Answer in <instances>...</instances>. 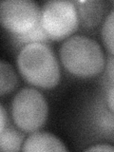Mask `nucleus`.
Returning a JSON list of instances; mask_svg holds the SVG:
<instances>
[{
	"mask_svg": "<svg viewBox=\"0 0 114 152\" xmlns=\"http://www.w3.org/2000/svg\"><path fill=\"white\" fill-rule=\"evenodd\" d=\"M19 72L28 83L41 88H52L60 80V69L48 44L32 43L21 48L17 55Z\"/></svg>",
	"mask_w": 114,
	"mask_h": 152,
	"instance_id": "1",
	"label": "nucleus"
},
{
	"mask_svg": "<svg viewBox=\"0 0 114 152\" xmlns=\"http://www.w3.org/2000/svg\"><path fill=\"white\" fill-rule=\"evenodd\" d=\"M59 55L64 68L82 78L99 74L106 64L101 46L84 35H73L66 39L59 50Z\"/></svg>",
	"mask_w": 114,
	"mask_h": 152,
	"instance_id": "2",
	"label": "nucleus"
},
{
	"mask_svg": "<svg viewBox=\"0 0 114 152\" xmlns=\"http://www.w3.org/2000/svg\"><path fill=\"white\" fill-rule=\"evenodd\" d=\"M48 111L45 97L35 88H22L12 102L13 122L24 132L32 133L42 127L47 121Z\"/></svg>",
	"mask_w": 114,
	"mask_h": 152,
	"instance_id": "3",
	"label": "nucleus"
},
{
	"mask_svg": "<svg viewBox=\"0 0 114 152\" xmlns=\"http://www.w3.org/2000/svg\"><path fill=\"white\" fill-rule=\"evenodd\" d=\"M40 22L50 40H62L70 36L80 24L74 2L54 0L43 5Z\"/></svg>",
	"mask_w": 114,
	"mask_h": 152,
	"instance_id": "4",
	"label": "nucleus"
},
{
	"mask_svg": "<svg viewBox=\"0 0 114 152\" xmlns=\"http://www.w3.org/2000/svg\"><path fill=\"white\" fill-rule=\"evenodd\" d=\"M41 10L31 0H6L0 4L2 26L12 34H24L40 22Z\"/></svg>",
	"mask_w": 114,
	"mask_h": 152,
	"instance_id": "5",
	"label": "nucleus"
},
{
	"mask_svg": "<svg viewBox=\"0 0 114 152\" xmlns=\"http://www.w3.org/2000/svg\"><path fill=\"white\" fill-rule=\"evenodd\" d=\"M25 152L33 151H66V147L58 138L49 132H32L22 146Z\"/></svg>",
	"mask_w": 114,
	"mask_h": 152,
	"instance_id": "6",
	"label": "nucleus"
},
{
	"mask_svg": "<svg viewBox=\"0 0 114 152\" xmlns=\"http://www.w3.org/2000/svg\"><path fill=\"white\" fill-rule=\"evenodd\" d=\"M79 22L85 28H94L102 21L106 12V3L104 1H76Z\"/></svg>",
	"mask_w": 114,
	"mask_h": 152,
	"instance_id": "7",
	"label": "nucleus"
},
{
	"mask_svg": "<svg viewBox=\"0 0 114 152\" xmlns=\"http://www.w3.org/2000/svg\"><path fill=\"white\" fill-rule=\"evenodd\" d=\"M24 135L12 126H7L0 130V149L1 151L22 150Z\"/></svg>",
	"mask_w": 114,
	"mask_h": 152,
	"instance_id": "8",
	"label": "nucleus"
},
{
	"mask_svg": "<svg viewBox=\"0 0 114 152\" xmlns=\"http://www.w3.org/2000/svg\"><path fill=\"white\" fill-rule=\"evenodd\" d=\"M17 75L13 68L7 62H0V95L4 96L16 88Z\"/></svg>",
	"mask_w": 114,
	"mask_h": 152,
	"instance_id": "9",
	"label": "nucleus"
},
{
	"mask_svg": "<svg viewBox=\"0 0 114 152\" xmlns=\"http://www.w3.org/2000/svg\"><path fill=\"white\" fill-rule=\"evenodd\" d=\"M12 40L14 44L17 46H26L32 43H44V44H49L50 42V37L47 35L44 28H42L41 22L38 23V25L31 30L24 34H12Z\"/></svg>",
	"mask_w": 114,
	"mask_h": 152,
	"instance_id": "10",
	"label": "nucleus"
},
{
	"mask_svg": "<svg viewBox=\"0 0 114 152\" xmlns=\"http://www.w3.org/2000/svg\"><path fill=\"white\" fill-rule=\"evenodd\" d=\"M102 40L106 49L114 55V9L107 13L104 18L101 30Z\"/></svg>",
	"mask_w": 114,
	"mask_h": 152,
	"instance_id": "11",
	"label": "nucleus"
},
{
	"mask_svg": "<svg viewBox=\"0 0 114 152\" xmlns=\"http://www.w3.org/2000/svg\"><path fill=\"white\" fill-rule=\"evenodd\" d=\"M95 123L96 126L103 132L109 134L114 133V112L110 109L103 108L101 111L95 117Z\"/></svg>",
	"mask_w": 114,
	"mask_h": 152,
	"instance_id": "12",
	"label": "nucleus"
},
{
	"mask_svg": "<svg viewBox=\"0 0 114 152\" xmlns=\"http://www.w3.org/2000/svg\"><path fill=\"white\" fill-rule=\"evenodd\" d=\"M104 78L106 80V85H107V89L114 86V55L110 54L107 56V65L104 69Z\"/></svg>",
	"mask_w": 114,
	"mask_h": 152,
	"instance_id": "13",
	"label": "nucleus"
},
{
	"mask_svg": "<svg viewBox=\"0 0 114 152\" xmlns=\"http://www.w3.org/2000/svg\"><path fill=\"white\" fill-rule=\"evenodd\" d=\"M86 151H114V146L111 145H106V144L95 145L87 148Z\"/></svg>",
	"mask_w": 114,
	"mask_h": 152,
	"instance_id": "14",
	"label": "nucleus"
},
{
	"mask_svg": "<svg viewBox=\"0 0 114 152\" xmlns=\"http://www.w3.org/2000/svg\"><path fill=\"white\" fill-rule=\"evenodd\" d=\"M107 107L114 112V86L107 89Z\"/></svg>",
	"mask_w": 114,
	"mask_h": 152,
	"instance_id": "15",
	"label": "nucleus"
},
{
	"mask_svg": "<svg viewBox=\"0 0 114 152\" xmlns=\"http://www.w3.org/2000/svg\"><path fill=\"white\" fill-rule=\"evenodd\" d=\"M0 108H1V113H0V116H1V121H0V125H1L0 126V130H2L8 125V116H7V113H6V110H5L4 107L1 106Z\"/></svg>",
	"mask_w": 114,
	"mask_h": 152,
	"instance_id": "16",
	"label": "nucleus"
}]
</instances>
